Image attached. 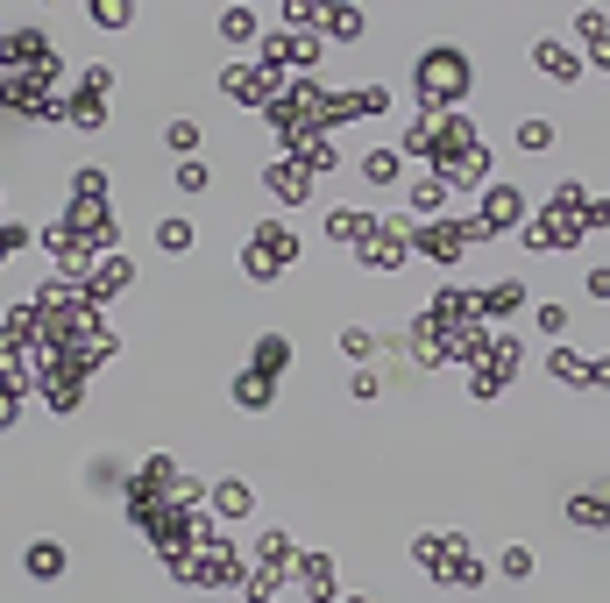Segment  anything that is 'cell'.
I'll list each match as a JSON object with an SVG mask.
<instances>
[{"instance_id":"obj_1","label":"cell","mask_w":610,"mask_h":603,"mask_svg":"<svg viewBox=\"0 0 610 603\" xmlns=\"http://www.w3.org/2000/svg\"><path fill=\"white\" fill-rule=\"evenodd\" d=\"M462 86H469L462 50H426V57H419V93H426V100H462Z\"/></svg>"},{"instance_id":"obj_2","label":"cell","mask_w":610,"mask_h":603,"mask_svg":"<svg viewBox=\"0 0 610 603\" xmlns=\"http://www.w3.org/2000/svg\"><path fill=\"white\" fill-rule=\"evenodd\" d=\"M532 64H540L554 86H575V79H582V57H575L568 43H554V36H540V43H532Z\"/></svg>"},{"instance_id":"obj_3","label":"cell","mask_w":610,"mask_h":603,"mask_svg":"<svg viewBox=\"0 0 610 603\" xmlns=\"http://www.w3.org/2000/svg\"><path fill=\"white\" fill-rule=\"evenodd\" d=\"M518 213H525L518 185H490L483 192V228H518Z\"/></svg>"},{"instance_id":"obj_4","label":"cell","mask_w":610,"mask_h":603,"mask_svg":"<svg viewBox=\"0 0 610 603\" xmlns=\"http://www.w3.org/2000/svg\"><path fill=\"white\" fill-rule=\"evenodd\" d=\"M298 582H305V596H313V603L341 596V589H334V561H320V554H305V561H298Z\"/></svg>"},{"instance_id":"obj_5","label":"cell","mask_w":610,"mask_h":603,"mask_svg":"<svg viewBox=\"0 0 610 603\" xmlns=\"http://www.w3.org/2000/svg\"><path fill=\"white\" fill-rule=\"evenodd\" d=\"M462 242H469V228H426V235H419V249H426L433 263H454V256H462Z\"/></svg>"},{"instance_id":"obj_6","label":"cell","mask_w":610,"mask_h":603,"mask_svg":"<svg viewBox=\"0 0 610 603\" xmlns=\"http://www.w3.org/2000/svg\"><path fill=\"white\" fill-rule=\"evenodd\" d=\"M22 568H29L36 582H50V575H64V547H57V540H36V547L22 554Z\"/></svg>"},{"instance_id":"obj_7","label":"cell","mask_w":610,"mask_h":603,"mask_svg":"<svg viewBox=\"0 0 610 603\" xmlns=\"http://www.w3.org/2000/svg\"><path fill=\"white\" fill-rule=\"evenodd\" d=\"M518 298H525V284H518V277H504V284H490V291H483V313H490V320H511V313H518Z\"/></svg>"},{"instance_id":"obj_8","label":"cell","mask_w":610,"mask_h":603,"mask_svg":"<svg viewBox=\"0 0 610 603\" xmlns=\"http://www.w3.org/2000/svg\"><path fill=\"white\" fill-rule=\"evenodd\" d=\"M256 369H263V376H284V369H291V341H284V334H263V341H256Z\"/></svg>"},{"instance_id":"obj_9","label":"cell","mask_w":610,"mask_h":603,"mask_svg":"<svg viewBox=\"0 0 610 603\" xmlns=\"http://www.w3.org/2000/svg\"><path fill=\"white\" fill-rule=\"evenodd\" d=\"M447 192H454V178H447V171H440V178H419V185H412V206H419V213H433V206H447Z\"/></svg>"},{"instance_id":"obj_10","label":"cell","mask_w":610,"mask_h":603,"mask_svg":"<svg viewBox=\"0 0 610 603\" xmlns=\"http://www.w3.org/2000/svg\"><path fill=\"white\" fill-rule=\"evenodd\" d=\"M568 518H575V525H610V497H575Z\"/></svg>"},{"instance_id":"obj_11","label":"cell","mask_w":610,"mask_h":603,"mask_svg":"<svg viewBox=\"0 0 610 603\" xmlns=\"http://www.w3.org/2000/svg\"><path fill=\"white\" fill-rule=\"evenodd\" d=\"M362 171H369L376 185H391V178H398V149H369V157H362Z\"/></svg>"},{"instance_id":"obj_12","label":"cell","mask_w":610,"mask_h":603,"mask_svg":"<svg viewBox=\"0 0 610 603\" xmlns=\"http://www.w3.org/2000/svg\"><path fill=\"white\" fill-rule=\"evenodd\" d=\"M518 149H532V157L554 149V121H525V128H518Z\"/></svg>"},{"instance_id":"obj_13","label":"cell","mask_w":610,"mask_h":603,"mask_svg":"<svg viewBox=\"0 0 610 603\" xmlns=\"http://www.w3.org/2000/svg\"><path fill=\"white\" fill-rule=\"evenodd\" d=\"M220 36H227V43H249V36H256V15H249V8H227Z\"/></svg>"},{"instance_id":"obj_14","label":"cell","mask_w":610,"mask_h":603,"mask_svg":"<svg viewBox=\"0 0 610 603\" xmlns=\"http://www.w3.org/2000/svg\"><path fill=\"white\" fill-rule=\"evenodd\" d=\"M213 504H220L227 518H242V511H249V483H220V490H213Z\"/></svg>"},{"instance_id":"obj_15","label":"cell","mask_w":610,"mask_h":603,"mask_svg":"<svg viewBox=\"0 0 610 603\" xmlns=\"http://www.w3.org/2000/svg\"><path fill=\"white\" fill-rule=\"evenodd\" d=\"M157 242H164V256H185V249H192V228H185V220H164Z\"/></svg>"},{"instance_id":"obj_16","label":"cell","mask_w":610,"mask_h":603,"mask_svg":"<svg viewBox=\"0 0 610 603\" xmlns=\"http://www.w3.org/2000/svg\"><path fill=\"white\" fill-rule=\"evenodd\" d=\"M206 185H213L206 164H185V171H178V192H206Z\"/></svg>"},{"instance_id":"obj_17","label":"cell","mask_w":610,"mask_h":603,"mask_svg":"<svg viewBox=\"0 0 610 603\" xmlns=\"http://www.w3.org/2000/svg\"><path fill=\"white\" fill-rule=\"evenodd\" d=\"M540 334H547V341L568 334V306H540Z\"/></svg>"},{"instance_id":"obj_18","label":"cell","mask_w":610,"mask_h":603,"mask_svg":"<svg viewBox=\"0 0 610 603\" xmlns=\"http://www.w3.org/2000/svg\"><path fill=\"white\" fill-rule=\"evenodd\" d=\"M164 142H171V149H192V142H199V128H192V121H171V128H164Z\"/></svg>"},{"instance_id":"obj_19","label":"cell","mask_w":610,"mask_h":603,"mask_svg":"<svg viewBox=\"0 0 610 603\" xmlns=\"http://www.w3.org/2000/svg\"><path fill=\"white\" fill-rule=\"evenodd\" d=\"M504 575H511V582H525V575H532V554H525V547H511V554H504Z\"/></svg>"},{"instance_id":"obj_20","label":"cell","mask_w":610,"mask_h":603,"mask_svg":"<svg viewBox=\"0 0 610 603\" xmlns=\"http://www.w3.org/2000/svg\"><path fill=\"white\" fill-rule=\"evenodd\" d=\"M589 298H610V270H589Z\"/></svg>"},{"instance_id":"obj_21","label":"cell","mask_w":610,"mask_h":603,"mask_svg":"<svg viewBox=\"0 0 610 603\" xmlns=\"http://www.w3.org/2000/svg\"><path fill=\"white\" fill-rule=\"evenodd\" d=\"M341 603H369V596H341Z\"/></svg>"}]
</instances>
